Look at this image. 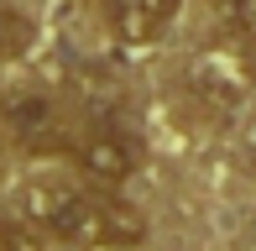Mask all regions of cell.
<instances>
[{"instance_id": "6da1fadb", "label": "cell", "mask_w": 256, "mask_h": 251, "mask_svg": "<svg viewBox=\"0 0 256 251\" xmlns=\"http://www.w3.org/2000/svg\"><path fill=\"white\" fill-rule=\"evenodd\" d=\"M21 210H26V220H37L63 246H136V241H146V220L131 204L94 199V194H78L63 184L26 188Z\"/></svg>"}, {"instance_id": "7a4b0ae2", "label": "cell", "mask_w": 256, "mask_h": 251, "mask_svg": "<svg viewBox=\"0 0 256 251\" xmlns=\"http://www.w3.org/2000/svg\"><path fill=\"white\" fill-rule=\"evenodd\" d=\"M78 168H84L94 184H126V178L142 168V146L126 131H94L78 142Z\"/></svg>"}, {"instance_id": "3957f363", "label": "cell", "mask_w": 256, "mask_h": 251, "mask_svg": "<svg viewBox=\"0 0 256 251\" xmlns=\"http://www.w3.org/2000/svg\"><path fill=\"white\" fill-rule=\"evenodd\" d=\"M188 78H194V94L209 100L214 110H236L246 100V68H240L230 52H204V58L188 63Z\"/></svg>"}, {"instance_id": "277c9868", "label": "cell", "mask_w": 256, "mask_h": 251, "mask_svg": "<svg viewBox=\"0 0 256 251\" xmlns=\"http://www.w3.org/2000/svg\"><path fill=\"white\" fill-rule=\"evenodd\" d=\"M104 26L126 48H146L162 26H168V0H94Z\"/></svg>"}, {"instance_id": "5b68a950", "label": "cell", "mask_w": 256, "mask_h": 251, "mask_svg": "<svg viewBox=\"0 0 256 251\" xmlns=\"http://www.w3.org/2000/svg\"><path fill=\"white\" fill-rule=\"evenodd\" d=\"M6 126L21 136V142H32V146L63 142V116H58V105L42 94V89H21V94H10L6 100Z\"/></svg>"}, {"instance_id": "8992f818", "label": "cell", "mask_w": 256, "mask_h": 251, "mask_svg": "<svg viewBox=\"0 0 256 251\" xmlns=\"http://www.w3.org/2000/svg\"><path fill=\"white\" fill-rule=\"evenodd\" d=\"M37 42V26H32L26 10H16L10 0H0V58H21Z\"/></svg>"}, {"instance_id": "52a82bcc", "label": "cell", "mask_w": 256, "mask_h": 251, "mask_svg": "<svg viewBox=\"0 0 256 251\" xmlns=\"http://www.w3.org/2000/svg\"><path fill=\"white\" fill-rule=\"evenodd\" d=\"M0 251H48V230L37 220H0Z\"/></svg>"}, {"instance_id": "ba28073f", "label": "cell", "mask_w": 256, "mask_h": 251, "mask_svg": "<svg viewBox=\"0 0 256 251\" xmlns=\"http://www.w3.org/2000/svg\"><path fill=\"white\" fill-rule=\"evenodd\" d=\"M225 16H230V26H236L240 37H251V42H256V0H240V6H230Z\"/></svg>"}, {"instance_id": "9c48e42d", "label": "cell", "mask_w": 256, "mask_h": 251, "mask_svg": "<svg viewBox=\"0 0 256 251\" xmlns=\"http://www.w3.org/2000/svg\"><path fill=\"white\" fill-rule=\"evenodd\" d=\"M214 6H220V10H230V6H240V0H214Z\"/></svg>"}]
</instances>
